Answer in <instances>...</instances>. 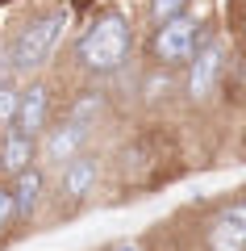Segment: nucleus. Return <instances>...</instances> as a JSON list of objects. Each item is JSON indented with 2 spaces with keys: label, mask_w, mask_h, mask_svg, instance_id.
<instances>
[{
  "label": "nucleus",
  "mask_w": 246,
  "mask_h": 251,
  "mask_svg": "<svg viewBox=\"0 0 246 251\" xmlns=\"http://www.w3.org/2000/svg\"><path fill=\"white\" fill-rule=\"evenodd\" d=\"M130 54V25L117 13L100 17L96 25H88V34L79 38V63L92 72H109Z\"/></svg>",
  "instance_id": "nucleus-1"
},
{
  "label": "nucleus",
  "mask_w": 246,
  "mask_h": 251,
  "mask_svg": "<svg viewBox=\"0 0 246 251\" xmlns=\"http://www.w3.org/2000/svg\"><path fill=\"white\" fill-rule=\"evenodd\" d=\"M59 34H63V17H42V21H34V25H25L21 38L13 42V67H17V72H38V67L54 54Z\"/></svg>",
  "instance_id": "nucleus-2"
},
{
  "label": "nucleus",
  "mask_w": 246,
  "mask_h": 251,
  "mask_svg": "<svg viewBox=\"0 0 246 251\" xmlns=\"http://www.w3.org/2000/svg\"><path fill=\"white\" fill-rule=\"evenodd\" d=\"M155 54L163 63H188L196 54V21H188V17L163 21V29L155 38Z\"/></svg>",
  "instance_id": "nucleus-3"
},
{
  "label": "nucleus",
  "mask_w": 246,
  "mask_h": 251,
  "mask_svg": "<svg viewBox=\"0 0 246 251\" xmlns=\"http://www.w3.org/2000/svg\"><path fill=\"white\" fill-rule=\"evenodd\" d=\"M209 247L213 251H242L246 247V209L229 205L209 222Z\"/></svg>",
  "instance_id": "nucleus-4"
},
{
  "label": "nucleus",
  "mask_w": 246,
  "mask_h": 251,
  "mask_svg": "<svg viewBox=\"0 0 246 251\" xmlns=\"http://www.w3.org/2000/svg\"><path fill=\"white\" fill-rule=\"evenodd\" d=\"M46 109H50V97H46L42 84H34V88H25L17 97V117H13V126H17V134L34 138L46 130Z\"/></svg>",
  "instance_id": "nucleus-5"
},
{
  "label": "nucleus",
  "mask_w": 246,
  "mask_h": 251,
  "mask_svg": "<svg viewBox=\"0 0 246 251\" xmlns=\"http://www.w3.org/2000/svg\"><path fill=\"white\" fill-rule=\"evenodd\" d=\"M92 184H96V163L88 159V155H71L67 168H63V193H67L71 201L88 197Z\"/></svg>",
  "instance_id": "nucleus-6"
},
{
  "label": "nucleus",
  "mask_w": 246,
  "mask_h": 251,
  "mask_svg": "<svg viewBox=\"0 0 246 251\" xmlns=\"http://www.w3.org/2000/svg\"><path fill=\"white\" fill-rule=\"evenodd\" d=\"M192 97H209L213 92V84H217V75H221V50L217 46H204L201 54H192Z\"/></svg>",
  "instance_id": "nucleus-7"
},
{
  "label": "nucleus",
  "mask_w": 246,
  "mask_h": 251,
  "mask_svg": "<svg viewBox=\"0 0 246 251\" xmlns=\"http://www.w3.org/2000/svg\"><path fill=\"white\" fill-rule=\"evenodd\" d=\"M38 201H42V176L38 172H17V184H13V205H17L21 218H29L38 209Z\"/></svg>",
  "instance_id": "nucleus-8"
},
{
  "label": "nucleus",
  "mask_w": 246,
  "mask_h": 251,
  "mask_svg": "<svg viewBox=\"0 0 246 251\" xmlns=\"http://www.w3.org/2000/svg\"><path fill=\"white\" fill-rule=\"evenodd\" d=\"M29 155H34V138L25 134H4V147H0V172H25Z\"/></svg>",
  "instance_id": "nucleus-9"
},
{
  "label": "nucleus",
  "mask_w": 246,
  "mask_h": 251,
  "mask_svg": "<svg viewBox=\"0 0 246 251\" xmlns=\"http://www.w3.org/2000/svg\"><path fill=\"white\" fill-rule=\"evenodd\" d=\"M79 143H84V126H79V122H67L59 134H50V143H46V159L67 163L71 155H79Z\"/></svg>",
  "instance_id": "nucleus-10"
},
{
  "label": "nucleus",
  "mask_w": 246,
  "mask_h": 251,
  "mask_svg": "<svg viewBox=\"0 0 246 251\" xmlns=\"http://www.w3.org/2000/svg\"><path fill=\"white\" fill-rule=\"evenodd\" d=\"M184 4H188V0H150V17L163 25V21L179 17V13H184Z\"/></svg>",
  "instance_id": "nucleus-11"
},
{
  "label": "nucleus",
  "mask_w": 246,
  "mask_h": 251,
  "mask_svg": "<svg viewBox=\"0 0 246 251\" xmlns=\"http://www.w3.org/2000/svg\"><path fill=\"white\" fill-rule=\"evenodd\" d=\"M17 97H21V92L0 88V130H9V126H13V117H17Z\"/></svg>",
  "instance_id": "nucleus-12"
},
{
  "label": "nucleus",
  "mask_w": 246,
  "mask_h": 251,
  "mask_svg": "<svg viewBox=\"0 0 246 251\" xmlns=\"http://www.w3.org/2000/svg\"><path fill=\"white\" fill-rule=\"evenodd\" d=\"M13 218H17V205H13V193L9 188H0V234L13 226Z\"/></svg>",
  "instance_id": "nucleus-13"
},
{
  "label": "nucleus",
  "mask_w": 246,
  "mask_h": 251,
  "mask_svg": "<svg viewBox=\"0 0 246 251\" xmlns=\"http://www.w3.org/2000/svg\"><path fill=\"white\" fill-rule=\"evenodd\" d=\"M117 251H138V247H134V243H121V247H117Z\"/></svg>",
  "instance_id": "nucleus-14"
}]
</instances>
